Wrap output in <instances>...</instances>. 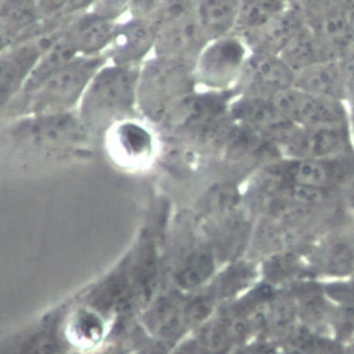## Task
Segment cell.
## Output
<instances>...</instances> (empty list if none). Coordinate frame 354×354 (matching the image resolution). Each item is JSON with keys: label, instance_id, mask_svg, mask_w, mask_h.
<instances>
[{"label": "cell", "instance_id": "4316f807", "mask_svg": "<svg viewBox=\"0 0 354 354\" xmlns=\"http://www.w3.org/2000/svg\"><path fill=\"white\" fill-rule=\"evenodd\" d=\"M156 283V266L152 256H148L142 260L141 266L138 267V274L136 277L134 292L136 297L140 301H148L151 299Z\"/></svg>", "mask_w": 354, "mask_h": 354}, {"label": "cell", "instance_id": "ac0fdd59", "mask_svg": "<svg viewBox=\"0 0 354 354\" xmlns=\"http://www.w3.org/2000/svg\"><path fill=\"white\" fill-rule=\"evenodd\" d=\"M278 55L295 73L313 64L330 58H339L315 33L310 30L307 24L290 39V41Z\"/></svg>", "mask_w": 354, "mask_h": 354}, {"label": "cell", "instance_id": "74e56055", "mask_svg": "<svg viewBox=\"0 0 354 354\" xmlns=\"http://www.w3.org/2000/svg\"><path fill=\"white\" fill-rule=\"evenodd\" d=\"M347 15H348L350 28H351V30H353V33H354V10H353V11H350V12H347Z\"/></svg>", "mask_w": 354, "mask_h": 354}, {"label": "cell", "instance_id": "484cf974", "mask_svg": "<svg viewBox=\"0 0 354 354\" xmlns=\"http://www.w3.org/2000/svg\"><path fill=\"white\" fill-rule=\"evenodd\" d=\"M72 332L82 344H93L102 335V325L95 314L84 311L76 315L72 322Z\"/></svg>", "mask_w": 354, "mask_h": 354}, {"label": "cell", "instance_id": "30bf717a", "mask_svg": "<svg viewBox=\"0 0 354 354\" xmlns=\"http://www.w3.org/2000/svg\"><path fill=\"white\" fill-rule=\"evenodd\" d=\"M348 156L332 159H286L277 165L279 181L332 189L348 176Z\"/></svg>", "mask_w": 354, "mask_h": 354}, {"label": "cell", "instance_id": "ba28073f", "mask_svg": "<svg viewBox=\"0 0 354 354\" xmlns=\"http://www.w3.org/2000/svg\"><path fill=\"white\" fill-rule=\"evenodd\" d=\"M207 41L209 37L206 36L194 7L187 14L158 29L153 54L180 59L194 66L195 59Z\"/></svg>", "mask_w": 354, "mask_h": 354}, {"label": "cell", "instance_id": "7c38bea8", "mask_svg": "<svg viewBox=\"0 0 354 354\" xmlns=\"http://www.w3.org/2000/svg\"><path fill=\"white\" fill-rule=\"evenodd\" d=\"M301 326L330 336L332 307L318 279L296 281L289 289ZM332 337V336H330Z\"/></svg>", "mask_w": 354, "mask_h": 354}, {"label": "cell", "instance_id": "4dcf8cb0", "mask_svg": "<svg viewBox=\"0 0 354 354\" xmlns=\"http://www.w3.org/2000/svg\"><path fill=\"white\" fill-rule=\"evenodd\" d=\"M57 343L51 336L43 335L28 347L25 354H57Z\"/></svg>", "mask_w": 354, "mask_h": 354}, {"label": "cell", "instance_id": "f35d334b", "mask_svg": "<svg viewBox=\"0 0 354 354\" xmlns=\"http://www.w3.org/2000/svg\"><path fill=\"white\" fill-rule=\"evenodd\" d=\"M351 241V243H353V248H354V238L353 239H350Z\"/></svg>", "mask_w": 354, "mask_h": 354}, {"label": "cell", "instance_id": "d590c367", "mask_svg": "<svg viewBox=\"0 0 354 354\" xmlns=\"http://www.w3.org/2000/svg\"><path fill=\"white\" fill-rule=\"evenodd\" d=\"M12 100H14V97L11 94L0 91V113L7 109V106L12 102Z\"/></svg>", "mask_w": 354, "mask_h": 354}, {"label": "cell", "instance_id": "d6986e66", "mask_svg": "<svg viewBox=\"0 0 354 354\" xmlns=\"http://www.w3.org/2000/svg\"><path fill=\"white\" fill-rule=\"evenodd\" d=\"M66 24L55 36V39L51 41V44L41 54L32 75L29 76L25 87L18 94V97H24L30 91H33L48 76H51L54 72H57L64 65H66L71 59L79 55L69 35L66 33Z\"/></svg>", "mask_w": 354, "mask_h": 354}, {"label": "cell", "instance_id": "1f68e13d", "mask_svg": "<svg viewBox=\"0 0 354 354\" xmlns=\"http://www.w3.org/2000/svg\"><path fill=\"white\" fill-rule=\"evenodd\" d=\"M95 1L97 0H68L64 10V17L73 18L76 15L84 14L93 8Z\"/></svg>", "mask_w": 354, "mask_h": 354}, {"label": "cell", "instance_id": "52a82bcc", "mask_svg": "<svg viewBox=\"0 0 354 354\" xmlns=\"http://www.w3.org/2000/svg\"><path fill=\"white\" fill-rule=\"evenodd\" d=\"M158 29L147 18L129 15L115 25L106 50L108 62L123 66H141L153 55Z\"/></svg>", "mask_w": 354, "mask_h": 354}, {"label": "cell", "instance_id": "d6a6232c", "mask_svg": "<svg viewBox=\"0 0 354 354\" xmlns=\"http://www.w3.org/2000/svg\"><path fill=\"white\" fill-rule=\"evenodd\" d=\"M18 41V36L0 21V51Z\"/></svg>", "mask_w": 354, "mask_h": 354}, {"label": "cell", "instance_id": "ffe728a7", "mask_svg": "<svg viewBox=\"0 0 354 354\" xmlns=\"http://www.w3.org/2000/svg\"><path fill=\"white\" fill-rule=\"evenodd\" d=\"M313 268L318 271L322 277L321 279L354 275V248L351 241L332 238L322 243L314 253Z\"/></svg>", "mask_w": 354, "mask_h": 354}, {"label": "cell", "instance_id": "277c9868", "mask_svg": "<svg viewBox=\"0 0 354 354\" xmlns=\"http://www.w3.org/2000/svg\"><path fill=\"white\" fill-rule=\"evenodd\" d=\"M250 53L246 40L234 32L210 39L194 64L196 87H205L207 91L228 88L241 80Z\"/></svg>", "mask_w": 354, "mask_h": 354}, {"label": "cell", "instance_id": "e575fe53", "mask_svg": "<svg viewBox=\"0 0 354 354\" xmlns=\"http://www.w3.org/2000/svg\"><path fill=\"white\" fill-rule=\"evenodd\" d=\"M332 3L344 12H350L354 10V0H332Z\"/></svg>", "mask_w": 354, "mask_h": 354}, {"label": "cell", "instance_id": "3957f363", "mask_svg": "<svg viewBox=\"0 0 354 354\" xmlns=\"http://www.w3.org/2000/svg\"><path fill=\"white\" fill-rule=\"evenodd\" d=\"M106 62V54L76 55L22 97L24 116L75 112L91 79Z\"/></svg>", "mask_w": 354, "mask_h": 354}, {"label": "cell", "instance_id": "f1b7e54d", "mask_svg": "<svg viewBox=\"0 0 354 354\" xmlns=\"http://www.w3.org/2000/svg\"><path fill=\"white\" fill-rule=\"evenodd\" d=\"M68 0H35L40 21H54L64 17Z\"/></svg>", "mask_w": 354, "mask_h": 354}, {"label": "cell", "instance_id": "44dd1931", "mask_svg": "<svg viewBox=\"0 0 354 354\" xmlns=\"http://www.w3.org/2000/svg\"><path fill=\"white\" fill-rule=\"evenodd\" d=\"M239 0H195L198 19L210 39L234 32Z\"/></svg>", "mask_w": 354, "mask_h": 354}, {"label": "cell", "instance_id": "4fadbf2b", "mask_svg": "<svg viewBox=\"0 0 354 354\" xmlns=\"http://www.w3.org/2000/svg\"><path fill=\"white\" fill-rule=\"evenodd\" d=\"M330 303V336L346 346L354 336V275L321 279Z\"/></svg>", "mask_w": 354, "mask_h": 354}, {"label": "cell", "instance_id": "836d02e7", "mask_svg": "<svg viewBox=\"0 0 354 354\" xmlns=\"http://www.w3.org/2000/svg\"><path fill=\"white\" fill-rule=\"evenodd\" d=\"M299 4L303 7V12L315 11L328 6H332V0H297Z\"/></svg>", "mask_w": 354, "mask_h": 354}, {"label": "cell", "instance_id": "7402d4cb", "mask_svg": "<svg viewBox=\"0 0 354 354\" xmlns=\"http://www.w3.org/2000/svg\"><path fill=\"white\" fill-rule=\"evenodd\" d=\"M256 277L257 270L253 267V264L248 261H235L218 275L213 293L217 300L245 295L254 285H257Z\"/></svg>", "mask_w": 354, "mask_h": 354}, {"label": "cell", "instance_id": "83f0119b", "mask_svg": "<svg viewBox=\"0 0 354 354\" xmlns=\"http://www.w3.org/2000/svg\"><path fill=\"white\" fill-rule=\"evenodd\" d=\"M131 3L133 0H97L90 11L108 21L119 22L130 14Z\"/></svg>", "mask_w": 354, "mask_h": 354}, {"label": "cell", "instance_id": "8992f818", "mask_svg": "<svg viewBox=\"0 0 354 354\" xmlns=\"http://www.w3.org/2000/svg\"><path fill=\"white\" fill-rule=\"evenodd\" d=\"M271 98L282 115L297 127L350 124L344 101L310 94L293 86Z\"/></svg>", "mask_w": 354, "mask_h": 354}, {"label": "cell", "instance_id": "f546056e", "mask_svg": "<svg viewBox=\"0 0 354 354\" xmlns=\"http://www.w3.org/2000/svg\"><path fill=\"white\" fill-rule=\"evenodd\" d=\"M339 64L343 75L347 100H348L350 97H354V54L339 57Z\"/></svg>", "mask_w": 354, "mask_h": 354}, {"label": "cell", "instance_id": "8d00e7d4", "mask_svg": "<svg viewBox=\"0 0 354 354\" xmlns=\"http://www.w3.org/2000/svg\"><path fill=\"white\" fill-rule=\"evenodd\" d=\"M346 354H354V336L350 339V342L344 346Z\"/></svg>", "mask_w": 354, "mask_h": 354}, {"label": "cell", "instance_id": "e0dca14e", "mask_svg": "<svg viewBox=\"0 0 354 354\" xmlns=\"http://www.w3.org/2000/svg\"><path fill=\"white\" fill-rule=\"evenodd\" d=\"M290 6L288 0H239L234 33L249 40L275 22Z\"/></svg>", "mask_w": 354, "mask_h": 354}, {"label": "cell", "instance_id": "5bb4252c", "mask_svg": "<svg viewBox=\"0 0 354 354\" xmlns=\"http://www.w3.org/2000/svg\"><path fill=\"white\" fill-rule=\"evenodd\" d=\"M18 133L39 144H54L76 138L87 130L75 111L57 115H26L18 126Z\"/></svg>", "mask_w": 354, "mask_h": 354}, {"label": "cell", "instance_id": "2e32d148", "mask_svg": "<svg viewBox=\"0 0 354 354\" xmlns=\"http://www.w3.org/2000/svg\"><path fill=\"white\" fill-rule=\"evenodd\" d=\"M293 87L319 97L347 101L339 58L325 59L297 71Z\"/></svg>", "mask_w": 354, "mask_h": 354}, {"label": "cell", "instance_id": "5b68a950", "mask_svg": "<svg viewBox=\"0 0 354 354\" xmlns=\"http://www.w3.org/2000/svg\"><path fill=\"white\" fill-rule=\"evenodd\" d=\"M279 145L286 159H332L353 155L354 151L350 124L295 126Z\"/></svg>", "mask_w": 354, "mask_h": 354}, {"label": "cell", "instance_id": "9c48e42d", "mask_svg": "<svg viewBox=\"0 0 354 354\" xmlns=\"http://www.w3.org/2000/svg\"><path fill=\"white\" fill-rule=\"evenodd\" d=\"M241 80L248 88L245 94L272 97L293 86L295 72L279 55L252 50Z\"/></svg>", "mask_w": 354, "mask_h": 354}, {"label": "cell", "instance_id": "6da1fadb", "mask_svg": "<svg viewBox=\"0 0 354 354\" xmlns=\"http://www.w3.org/2000/svg\"><path fill=\"white\" fill-rule=\"evenodd\" d=\"M140 66L106 62L91 79L76 113L87 131H100L138 113Z\"/></svg>", "mask_w": 354, "mask_h": 354}, {"label": "cell", "instance_id": "9a60e30c", "mask_svg": "<svg viewBox=\"0 0 354 354\" xmlns=\"http://www.w3.org/2000/svg\"><path fill=\"white\" fill-rule=\"evenodd\" d=\"M115 25L116 22L87 11L68 21L66 33L79 55H104L111 44Z\"/></svg>", "mask_w": 354, "mask_h": 354}, {"label": "cell", "instance_id": "7a4b0ae2", "mask_svg": "<svg viewBox=\"0 0 354 354\" xmlns=\"http://www.w3.org/2000/svg\"><path fill=\"white\" fill-rule=\"evenodd\" d=\"M196 88L191 64L153 54L140 66L138 113L149 122H169L176 109Z\"/></svg>", "mask_w": 354, "mask_h": 354}, {"label": "cell", "instance_id": "d4e9b609", "mask_svg": "<svg viewBox=\"0 0 354 354\" xmlns=\"http://www.w3.org/2000/svg\"><path fill=\"white\" fill-rule=\"evenodd\" d=\"M216 303L217 297L214 296L213 290L192 299L185 307H183L187 325H203L205 322L210 321Z\"/></svg>", "mask_w": 354, "mask_h": 354}, {"label": "cell", "instance_id": "603a6c76", "mask_svg": "<svg viewBox=\"0 0 354 354\" xmlns=\"http://www.w3.org/2000/svg\"><path fill=\"white\" fill-rule=\"evenodd\" d=\"M216 274V259L207 250L191 254L176 274V282L181 289L194 290L206 285Z\"/></svg>", "mask_w": 354, "mask_h": 354}, {"label": "cell", "instance_id": "cb8c5ba5", "mask_svg": "<svg viewBox=\"0 0 354 354\" xmlns=\"http://www.w3.org/2000/svg\"><path fill=\"white\" fill-rule=\"evenodd\" d=\"M187 325L184 318V308L174 303H163L155 314V326L160 336L173 337L181 332Z\"/></svg>", "mask_w": 354, "mask_h": 354}, {"label": "cell", "instance_id": "8fae6325", "mask_svg": "<svg viewBox=\"0 0 354 354\" xmlns=\"http://www.w3.org/2000/svg\"><path fill=\"white\" fill-rule=\"evenodd\" d=\"M232 112L238 122H242L248 129L274 137L278 142L295 127L282 115L271 97L245 94L234 104Z\"/></svg>", "mask_w": 354, "mask_h": 354}]
</instances>
